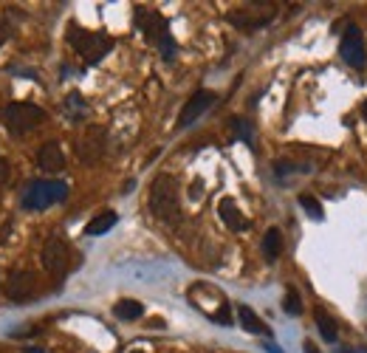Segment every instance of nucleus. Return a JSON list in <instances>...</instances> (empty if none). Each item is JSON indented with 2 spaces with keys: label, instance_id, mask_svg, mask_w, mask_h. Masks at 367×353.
Returning <instances> with one entry per match:
<instances>
[{
  "label": "nucleus",
  "instance_id": "obj_6",
  "mask_svg": "<svg viewBox=\"0 0 367 353\" xmlns=\"http://www.w3.org/2000/svg\"><path fill=\"white\" fill-rule=\"evenodd\" d=\"M40 260H43V269L54 277H62L71 266V252H68V244L62 238H48L43 244V252H40Z\"/></svg>",
  "mask_w": 367,
  "mask_h": 353
},
{
  "label": "nucleus",
  "instance_id": "obj_12",
  "mask_svg": "<svg viewBox=\"0 0 367 353\" xmlns=\"http://www.w3.org/2000/svg\"><path fill=\"white\" fill-rule=\"evenodd\" d=\"M136 20H139V29L145 32V37H150V40H156V43L170 34V32H167V20H164L159 12H139Z\"/></svg>",
  "mask_w": 367,
  "mask_h": 353
},
{
  "label": "nucleus",
  "instance_id": "obj_9",
  "mask_svg": "<svg viewBox=\"0 0 367 353\" xmlns=\"http://www.w3.org/2000/svg\"><path fill=\"white\" fill-rule=\"evenodd\" d=\"M215 105V93L212 91H198L195 96H189V102L181 107V116H178V128H189L195 119H201V116Z\"/></svg>",
  "mask_w": 367,
  "mask_h": 353
},
{
  "label": "nucleus",
  "instance_id": "obj_28",
  "mask_svg": "<svg viewBox=\"0 0 367 353\" xmlns=\"http://www.w3.org/2000/svg\"><path fill=\"white\" fill-rule=\"evenodd\" d=\"M361 116H364V122H367V99H364V105H361Z\"/></svg>",
  "mask_w": 367,
  "mask_h": 353
},
{
  "label": "nucleus",
  "instance_id": "obj_30",
  "mask_svg": "<svg viewBox=\"0 0 367 353\" xmlns=\"http://www.w3.org/2000/svg\"><path fill=\"white\" fill-rule=\"evenodd\" d=\"M133 353H142V350H133Z\"/></svg>",
  "mask_w": 367,
  "mask_h": 353
},
{
  "label": "nucleus",
  "instance_id": "obj_5",
  "mask_svg": "<svg viewBox=\"0 0 367 353\" xmlns=\"http://www.w3.org/2000/svg\"><path fill=\"white\" fill-rule=\"evenodd\" d=\"M277 15V6L274 4H252L246 9H237V12H229L226 20L243 32H255V29H263L266 23H272Z\"/></svg>",
  "mask_w": 367,
  "mask_h": 353
},
{
  "label": "nucleus",
  "instance_id": "obj_23",
  "mask_svg": "<svg viewBox=\"0 0 367 353\" xmlns=\"http://www.w3.org/2000/svg\"><path fill=\"white\" fill-rule=\"evenodd\" d=\"M9 181V161L0 156V184H6Z\"/></svg>",
  "mask_w": 367,
  "mask_h": 353
},
{
  "label": "nucleus",
  "instance_id": "obj_7",
  "mask_svg": "<svg viewBox=\"0 0 367 353\" xmlns=\"http://www.w3.org/2000/svg\"><path fill=\"white\" fill-rule=\"evenodd\" d=\"M105 139H107L105 128H88L85 136L76 142V156H79V161L96 164V161L102 159V153H105Z\"/></svg>",
  "mask_w": 367,
  "mask_h": 353
},
{
  "label": "nucleus",
  "instance_id": "obj_17",
  "mask_svg": "<svg viewBox=\"0 0 367 353\" xmlns=\"http://www.w3.org/2000/svg\"><path fill=\"white\" fill-rule=\"evenodd\" d=\"M113 314H116L119 319L131 322V319H139V317L145 314V305H142L139 300H119V302L113 305Z\"/></svg>",
  "mask_w": 367,
  "mask_h": 353
},
{
  "label": "nucleus",
  "instance_id": "obj_3",
  "mask_svg": "<svg viewBox=\"0 0 367 353\" xmlns=\"http://www.w3.org/2000/svg\"><path fill=\"white\" fill-rule=\"evenodd\" d=\"M68 198V184L62 181H32L23 192V209L26 212H43L51 204H60Z\"/></svg>",
  "mask_w": 367,
  "mask_h": 353
},
{
  "label": "nucleus",
  "instance_id": "obj_21",
  "mask_svg": "<svg viewBox=\"0 0 367 353\" xmlns=\"http://www.w3.org/2000/svg\"><path fill=\"white\" fill-rule=\"evenodd\" d=\"M283 308H286V314H291V317H300V314H302V300H300V294H297L294 288H288V291H286Z\"/></svg>",
  "mask_w": 367,
  "mask_h": 353
},
{
  "label": "nucleus",
  "instance_id": "obj_27",
  "mask_svg": "<svg viewBox=\"0 0 367 353\" xmlns=\"http://www.w3.org/2000/svg\"><path fill=\"white\" fill-rule=\"evenodd\" d=\"M23 353H43L40 347H23Z\"/></svg>",
  "mask_w": 367,
  "mask_h": 353
},
{
  "label": "nucleus",
  "instance_id": "obj_19",
  "mask_svg": "<svg viewBox=\"0 0 367 353\" xmlns=\"http://www.w3.org/2000/svg\"><path fill=\"white\" fill-rule=\"evenodd\" d=\"M300 206H302V209H305V215H308V218H314V220H322V218H325L322 204H319L314 195H308V192H302V195H300Z\"/></svg>",
  "mask_w": 367,
  "mask_h": 353
},
{
  "label": "nucleus",
  "instance_id": "obj_4",
  "mask_svg": "<svg viewBox=\"0 0 367 353\" xmlns=\"http://www.w3.org/2000/svg\"><path fill=\"white\" fill-rule=\"evenodd\" d=\"M46 122V110L32 102H12L4 110V125L12 133H29Z\"/></svg>",
  "mask_w": 367,
  "mask_h": 353
},
{
  "label": "nucleus",
  "instance_id": "obj_1",
  "mask_svg": "<svg viewBox=\"0 0 367 353\" xmlns=\"http://www.w3.org/2000/svg\"><path fill=\"white\" fill-rule=\"evenodd\" d=\"M150 212L159 220H178V181L173 175H159L150 187Z\"/></svg>",
  "mask_w": 367,
  "mask_h": 353
},
{
  "label": "nucleus",
  "instance_id": "obj_18",
  "mask_svg": "<svg viewBox=\"0 0 367 353\" xmlns=\"http://www.w3.org/2000/svg\"><path fill=\"white\" fill-rule=\"evenodd\" d=\"M314 317H316V325H319V333H322V339L325 342H336V322H333V317L325 311V308H316L314 311Z\"/></svg>",
  "mask_w": 367,
  "mask_h": 353
},
{
  "label": "nucleus",
  "instance_id": "obj_11",
  "mask_svg": "<svg viewBox=\"0 0 367 353\" xmlns=\"http://www.w3.org/2000/svg\"><path fill=\"white\" fill-rule=\"evenodd\" d=\"M218 215H220V220H223L232 232H246V229H249V220L243 218V212L237 209L234 198H220V204H218Z\"/></svg>",
  "mask_w": 367,
  "mask_h": 353
},
{
  "label": "nucleus",
  "instance_id": "obj_22",
  "mask_svg": "<svg viewBox=\"0 0 367 353\" xmlns=\"http://www.w3.org/2000/svg\"><path fill=\"white\" fill-rule=\"evenodd\" d=\"M159 46H161V54H164V60H173L175 57V51H178V46H175V40L167 34V37H161L159 40Z\"/></svg>",
  "mask_w": 367,
  "mask_h": 353
},
{
  "label": "nucleus",
  "instance_id": "obj_25",
  "mask_svg": "<svg viewBox=\"0 0 367 353\" xmlns=\"http://www.w3.org/2000/svg\"><path fill=\"white\" fill-rule=\"evenodd\" d=\"M6 37H9V29H6V26H0V46L6 43Z\"/></svg>",
  "mask_w": 367,
  "mask_h": 353
},
{
  "label": "nucleus",
  "instance_id": "obj_8",
  "mask_svg": "<svg viewBox=\"0 0 367 353\" xmlns=\"http://www.w3.org/2000/svg\"><path fill=\"white\" fill-rule=\"evenodd\" d=\"M339 54H342V60L347 62V65H353V68H364V62H367V51H364V40H361V34H359V29H347L345 32V37H342V43H339Z\"/></svg>",
  "mask_w": 367,
  "mask_h": 353
},
{
  "label": "nucleus",
  "instance_id": "obj_2",
  "mask_svg": "<svg viewBox=\"0 0 367 353\" xmlns=\"http://www.w3.org/2000/svg\"><path fill=\"white\" fill-rule=\"evenodd\" d=\"M68 43L79 51V57H82L88 65H96V62L105 60L107 51L113 48V40H110L107 34L85 32V29H76V26H71V32H68Z\"/></svg>",
  "mask_w": 367,
  "mask_h": 353
},
{
  "label": "nucleus",
  "instance_id": "obj_29",
  "mask_svg": "<svg viewBox=\"0 0 367 353\" xmlns=\"http://www.w3.org/2000/svg\"><path fill=\"white\" fill-rule=\"evenodd\" d=\"M336 353H359V350H350V347H339Z\"/></svg>",
  "mask_w": 367,
  "mask_h": 353
},
{
  "label": "nucleus",
  "instance_id": "obj_15",
  "mask_svg": "<svg viewBox=\"0 0 367 353\" xmlns=\"http://www.w3.org/2000/svg\"><path fill=\"white\" fill-rule=\"evenodd\" d=\"M116 220H119L116 212H102V215H96V218L85 226V234H91V238H99V234H105V232H110V229L116 226Z\"/></svg>",
  "mask_w": 367,
  "mask_h": 353
},
{
  "label": "nucleus",
  "instance_id": "obj_13",
  "mask_svg": "<svg viewBox=\"0 0 367 353\" xmlns=\"http://www.w3.org/2000/svg\"><path fill=\"white\" fill-rule=\"evenodd\" d=\"M37 164L46 170V173H60L65 170V156H62V147L57 142H46L37 153Z\"/></svg>",
  "mask_w": 367,
  "mask_h": 353
},
{
  "label": "nucleus",
  "instance_id": "obj_24",
  "mask_svg": "<svg viewBox=\"0 0 367 353\" xmlns=\"http://www.w3.org/2000/svg\"><path fill=\"white\" fill-rule=\"evenodd\" d=\"M203 195V189H201V181H195L192 184V198H201Z\"/></svg>",
  "mask_w": 367,
  "mask_h": 353
},
{
  "label": "nucleus",
  "instance_id": "obj_10",
  "mask_svg": "<svg viewBox=\"0 0 367 353\" xmlns=\"http://www.w3.org/2000/svg\"><path fill=\"white\" fill-rule=\"evenodd\" d=\"M32 291H34V274H32V272H15V274L9 277L6 294H9L12 302H26V300L32 297Z\"/></svg>",
  "mask_w": 367,
  "mask_h": 353
},
{
  "label": "nucleus",
  "instance_id": "obj_20",
  "mask_svg": "<svg viewBox=\"0 0 367 353\" xmlns=\"http://www.w3.org/2000/svg\"><path fill=\"white\" fill-rule=\"evenodd\" d=\"M232 131H234V136H237V139H243L246 145H252L255 131H252V125H249L246 119H240V116H237V119H232Z\"/></svg>",
  "mask_w": 367,
  "mask_h": 353
},
{
  "label": "nucleus",
  "instance_id": "obj_14",
  "mask_svg": "<svg viewBox=\"0 0 367 353\" xmlns=\"http://www.w3.org/2000/svg\"><path fill=\"white\" fill-rule=\"evenodd\" d=\"M237 319H240V325H243V331H249V333H269V328L263 325V319L249 308V305H240L237 308Z\"/></svg>",
  "mask_w": 367,
  "mask_h": 353
},
{
  "label": "nucleus",
  "instance_id": "obj_16",
  "mask_svg": "<svg viewBox=\"0 0 367 353\" xmlns=\"http://www.w3.org/2000/svg\"><path fill=\"white\" fill-rule=\"evenodd\" d=\"M263 255H266V260H272V263L283 255V232H280V229H269V232H266V238H263Z\"/></svg>",
  "mask_w": 367,
  "mask_h": 353
},
{
  "label": "nucleus",
  "instance_id": "obj_26",
  "mask_svg": "<svg viewBox=\"0 0 367 353\" xmlns=\"http://www.w3.org/2000/svg\"><path fill=\"white\" fill-rule=\"evenodd\" d=\"M305 353H319V350L314 347V342H305Z\"/></svg>",
  "mask_w": 367,
  "mask_h": 353
}]
</instances>
